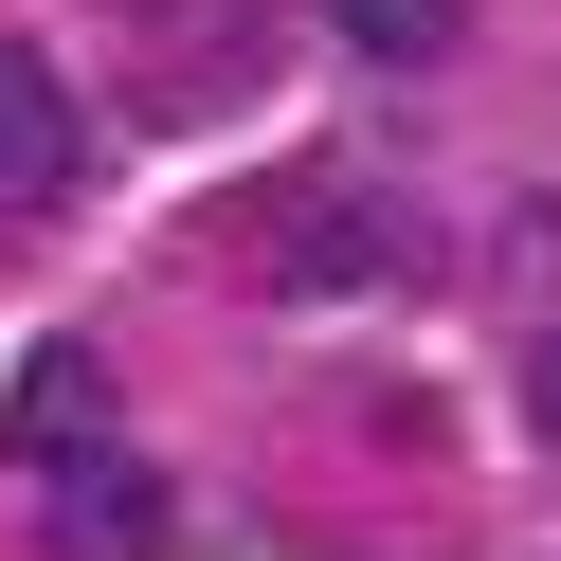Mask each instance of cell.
<instances>
[{
  "label": "cell",
  "mask_w": 561,
  "mask_h": 561,
  "mask_svg": "<svg viewBox=\"0 0 561 561\" xmlns=\"http://www.w3.org/2000/svg\"><path fill=\"white\" fill-rule=\"evenodd\" d=\"M55 182H73V73L37 37H0V218H37Z\"/></svg>",
  "instance_id": "7a4b0ae2"
},
{
  "label": "cell",
  "mask_w": 561,
  "mask_h": 561,
  "mask_svg": "<svg viewBox=\"0 0 561 561\" xmlns=\"http://www.w3.org/2000/svg\"><path fill=\"white\" fill-rule=\"evenodd\" d=\"M327 37H363V55H453V0H327Z\"/></svg>",
  "instance_id": "5b68a950"
},
{
  "label": "cell",
  "mask_w": 561,
  "mask_h": 561,
  "mask_svg": "<svg viewBox=\"0 0 561 561\" xmlns=\"http://www.w3.org/2000/svg\"><path fill=\"white\" fill-rule=\"evenodd\" d=\"M0 435L37 453V471H73V453L110 435V363H91V344H37V363H19V399H0Z\"/></svg>",
  "instance_id": "3957f363"
},
{
  "label": "cell",
  "mask_w": 561,
  "mask_h": 561,
  "mask_svg": "<svg viewBox=\"0 0 561 561\" xmlns=\"http://www.w3.org/2000/svg\"><path fill=\"white\" fill-rule=\"evenodd\" d=\"M146 525H163V489H146V471H91V453H73V489H55V543H73V561H110V543H146Z\"/></svg>",
  "instance_id": "277c9868"
},
{
  "label": "cell",
  "mask_w": 561,
  "mask_h": 561,
  "mask_svg": "<svg viewBox=\"0 0 561 561\" xmlns=\"http://www.w3.org/2000/svg\"><path fill=\"white\" fill-rule=\"evenodd\" d=\"M236 254H254V290L344 308V290H399V272H416V218H399V182H344V163H272V182L236 199Z\"/></svg>",
  "instance_id": "6da1fadb"
},
{
  "label": "cell",
  "mask_w": 561,
  "mask_h": 561,
  "mask_svg": "<svg viewBox=\"0 0 561 561\" xmlns=\"http://www.w3.org/2000/svg\"><path fill=\"white\" fill-rule=\"evenodd\" d=\"M525 435L561 453V327H525Z\"/></svg>",
  "instance_id": "8992f818"
}]
</instances>
